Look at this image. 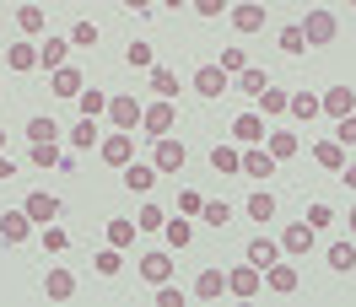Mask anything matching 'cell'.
<instances>
[{
  "mask_svg": "<svg viewBox=\"0 0 356 307\" xmlns=\"http://www.w3.org/2000/svg\"><path fill=\"white\" fill-rule=\"evenodd\" d=\"M243 210L254 221H270V216H275V194H270V189H254V194L243 199Z\"/></svg>",
  "mask_w": 356,
  "mask_h": 307,
  "instance_id": "cell-31",
  "label": "cell"
},
{
  "mask_svg": "<svg viewBox=\"0 0 356 307\" xmlns=\"http://www.w3.org/2000/svg\"><path fill=\"white\" fill-rule=\"evenodd\" d=\"M318 103H324V113H330V119H346V113H356V92H351V87H330Z\"/></svg>",
  "mask_w": 356,
  "mask_h": 307,
  "instance_id": "cell-22",
  "label": "cell"
},
{
  "mask_svg": "<svg viewBox=\"0 0 356 307\" xmlns=\"http://www.w3.org/2000/svg\"><path fill=\"white\" fill-rule=\"evenodd\" d=\"M330 269L351 275V269H356V242H330Z\"/></svg>",
  "mask_w": 356,
  "mask_h": 307,
  "instance_id": "cell-33",
  "label": "cell"
},
{
  "mask_svg": "<svg viewBox=\"0 0 356 307\" xmlns=\"http://www.w3.org/2000/svg\"><path fill=\"white\" fill-rule=\"evenodd\" d=\"M124 60H130L135 70H152V65H156V49H152V44H140V38H130V49H124Z\"/></svg>",
  "mask_w": 356,
  "mask_h": 307,
  "instance_id": "cell-37",
  "label": "cell"
},
{
  "mask_svg": "<svg viewBox=\"0 0 356 307\" xmlns=\"http://www.w3.org/2000/svg\"><path fill=\"white\" fill-rule=\"evenodd\" d=\"M135 226H140V232H162V226H168V216H162L156 205H140V216H135Z\"/></svg>",
  "mask_w": 356,
  "mask_h": 307,
  "instance_id": "cell-44",
  "label": "cell"
},
{
  "mask_svg": "<svg viewBox=\"0 0 356 307\" xmlns=\"http://www.w3.org/2000/svg\"><path fill=\"white\" fill-rule=\"evenodd\" d=\"M70 54V38H49V44H38V65L44 70H60Z\"/></svg>",
  "mask_w": 356,
  "mask_h": 307,
  "instance_id": "cell-27",
  "label": "cell"
},
{
  "mask_svg": "<svg viewBox=\"0 0 356 307\" xmlns=\"http://www.w3.org/2000/svg\"><path fill=\"white\" fill-rule=\"evenodd\" d=\"M92 140H97V119H76V130H70V146H81V151H87Z\"/></svg>",
  "mask_w": 356,
  "mask_h": 307,
  "instance_id": "cell-43",
  "label": "cell"
},
{
  "mask_svg": "<svg viewBox=\"0 0 356 307\" xmlns=\"http://www.w3.org/2000/svg\"><path fill=\"white\" fill-rule=\"evenodd\" d=\"M340 183H346V189H356V162H351V156H346V167H340Z\"/></svg>",
  "mask_w": 356,
  "mask_h": 307,
  "instance_id": "cell-53",
  "label": "cell"
},
{
  "mask_svg": "<svg viewBox=\"0 0 356 307\" xmlns=\"http://www.w3.org/2000/svg\"><path fill=\"white\" fill-rule=\"evenodd\" d=\"M286 113H297V119H302V124H313V119H318V113H324V103H318V97H313V92H291V103H286Z\"/></svg>",
  "mask_w": 356,
  "mask_h": 307,
  "instance_id": "cell-26",
  "label": "cell"
},
{
  "mask_svg": "<svg viewBox=\"0 0 356 307\" xmlns=\"http://www.w3.org/2000/svg\"><path fill=\"white\" fill-rule=\"evenodd\" d=\"M65 248H70V232L49 221V226H44V254H65Z\"/></svg>",
  "mask_w": 356,
  "mask_h": 307,
  "instance_id": "cell-42",
  "label": "cell"
},
{
  "mask_svg": "<svg viewBox=\"0 0 356 307\" xmlns=\"http://www.w3.org/2000/svg\"><path fill=\"white\" fill-rule=\"evenodd\" d=\"M44 291H49V302H65V297H76V275H70L65 264H49L44 269Z\"/></svg>",
  "mask_w": 356,
  "mask_h": 307,
  "instance_id": "cell-12",
  "label": "cell"
},
{
  "mask_svg": "<svg viewBox=\"0 0 356 307\" xmlns=\"http://www.w3.org/2000/svg\"><path fill=\"white\" fill-rule=\"evenodd\" d=\"M92 269H97V275H103V281H113V275H119V269H124V259H119V248H103V254H92Z\"/></svg>",
  "mask_w": 356,
  "mask_h": 307,
  "instance_id": "cell-32",
  "label": "cell"
},
{
  "mask_svg": "<svg viewBox=\"0 0 356 307\" xmlns=\"http://www.w3.org/2000/svg\"><path fill=\"white\" fill-rule=\"evenodd\" d=\"M6 65H11V70H38V44L17 38V44L6 49Z\"/></svg>",
  "mask_w": 356,
  "mask_h": 307,
  "instance_id": "cell-25",
  "label": "cell"
},
{
  "mask_svg": "<svg viewBox=\"0 0 356 307\" xmlns=\"http://www.w3.org/2000/svg\"><path fill=\"white\" fill-rule=\"evenodd\" d=\"M135 232H140V226H135V221H124V216H113V221H108V242H113V248H130Z\"/></svg>",
  "mask_w": 356,
  "mask_h": 307,
  "instance_id": "cell-36",
  "label": "cell"
},
{
  "mask_svg": "<svg viewBox=\"0 0 356 307\" xmlns=\"http://www.w3.org/2000/svg\"><path fill=\"white\" fill-rule=\"evenodd\" d=\"M140 108H146V103H135L130 92H113V97H108V119H113V130H135V124H140Z\"/></svg>",
  "mask_w": 356,
  "mask_h": 307,
  "instance_id": "cell-8",
  "label": "cell"
},
{
  "mask_svg": "<svg viewBox=\"0 0 356 307\" xmlns=\"http://www.w3.org/2000/svg\"><path fill=\"white\" fill-rule=\"evenodd\" d=\"M302 221H308L313 232H324V226H330V221H334V210H330V205H324V199H313V205H308V216H302Z\"/></svg>",
  "mask_w": 356,
  "mask_h": 307,
  "instance_id": "cell-45",
  "label": "cell"
},
{
  "mask_svg": "<svg viewBox=\"0 0 356 307\" xmlns=\"http://www.w3.org/2000/svg\"><path fill=\"white\" fill-rule=\"evenodd\" d=\"M22 210L33 216V226H49V221H60V194H49V189H33L22 199Z\"/></svg>",
  "mask_w": 356,
  "mask_h": 307,
  "instance_id": "cell-7",
  "label": "cell"
},
{
  "mask_svg": "<svg viewBox=\"0 0 356 307\" xmlns=\"http://www.w3.org/2000/svg\"><path fill=\"white\" fill-rule=\"evenodd\" d=\"M195 297H200V302H216V297H227V275L216 269V264H205L200 275H195Z\"/></svg>",
  "mask_w": 356,
  "mask_h": 307,
  "instance_id": "cell-17",
  "label": "cell"
},
{
  "mask_svg": "<svg viewBox=\"0 0 356 307\" xmlns=\"http://www.w3.org/2000/svg\"><path fill=\"white\" fill-rule=\"evenodd\" d=\"M351 232H356V205H351Z\"/></svg>",
  "mask_w": 356,
  "mask_h": 307,
  "instance_id": "cell-56",
  "label": "cell"
},
{
  "mask_svg": "<svg viewBox=\"0 0 356 307\" xmlns=\"http://www.w3.org/2000/svg\"><path fill=\"white\" fill-rule=\"evenodd\" d=\"M97 156L108 162V167H124V162H135V135L130 130H113L97 140Z\"/></svg>",
  "mask_w": 356,
  "mask_h": 307,
  "instance_id": "cell-5",
  "label": "cell"
},
{
  "mask_svg": "<svg viewBox=\"0 0 356 307\" xmlns=\"http://www.w3.org/2000/svg\"><path fill=\"white\" fill-rule=\"evenodd\" d=\"M156 307H184V285L162 281V285H156Z\"/></svg>",
  "mask_w": 356,
  "mask_h": 307,
  "instance_id": "cell-48",
  "label": "cell"
},
{
  "mask_svg": "<svg viewBox=\"0 0 356 307\" xmlns=\"http://www.w3.org/2000/svg\"><path fill=\"white\" fill-rule=\"evenodd\" d=\"M11 178H17V162H11V156L0 151V183H11Z\"/></svg>",
  "mask_w": 356,
  "mask_h": 307,
  "instance_id": "cell-52",
  "label": "cell"
},
{
  "mask_svg": "<svg viewBox=\"0 0 356 307\" xmlns=\"http://www.w3.org/2000/svg\"><path fill=\"white\" fill-rule=\"evenodd\" d=\"M189 11L195 17H222V11H232V0H189Z\"/></svg>",
  "mask_w": 356,
  "mask_h": 307,
  "instance_id": "cell-49",
  "label": "cell"
},
{
  "mask_svg": "<svg viewBox=\"0 0 356 307\" xmlns=\"http://www.w3.org/2000/svg\"><path fill=\"white\" fill-rule=\"evenodd\" d=\"M313 162H318V167H324V173H334L340 178V167H346V146H340V140H313Z\"/></svg>",
  "mask_w": 356,
  "mask_h": 307,
  "instance_id": "cell-14",
  "label": "cell"
},
{
  "mask_svg": "<svg viewBox=\"0 0 356 307\" xmlns=\"http://www.w3.org/2000/svg\"><path fill=\"white\" fill-rule=\"evenodd\" d=\"M243 178H275V156L265 146H243Z\"/></svg>",
  "mask_w": 356,
  "mask_h": 307,
  "instance_id": "cell-18",
  "label": "cell"
},
{
  "mask_svg": "<svg viewBox=\"0 0 356 307\" xmlns=\"http://www.w3.org/2000/svg\"><path fill=\"white\" fill-rule=\"evenodd\" d=\"M334 140H340L346 151L356 146V113H346V119H334Z\"/></svg>",
  "mask_w": 356,
  "mask_h": 307,
  "instance_id": "cell-47",
  "label": "cell"
},
{
  "mask_svg": "<svg viewBox=\"0 0 356 307\" xmlns=\"http://www.w3.org/2000/svg\"><path fill=\"white\" fill-rule=\"evenodd\" d=\"M222 70H227V76L248 70V54H243V49H222Z\"/></svg>",
  "mask_w": 356,
  "mask_h": 307,
  "instance_id": "cell-50",
  "label": "cell"
},
{
  "mask_svg": "<svg viewBox=\"0 0 356 307\" xmlns=\"http://www.w3.org/2000/svg\"><path fill=\"white\" fill-rule=\"evenodd\" d=\"M302 38H308V49H324V44H334L340 38V17H334L330 6H308V17H302Z\"/></svg>",
  "mask_w": 356,
  "mask_h": 307,
  "instance_id": "cell-1",
  "label": "cell"
},
{
  "mask_svg": "<svg viewBox=\"0 0 356 307\" xmlns=\"http://www.w3.org/2000/svg\"><path fill=\"white\" fill-rule=\"evenodd\" d=\"M0 151H6V130H0Z\"/></svg>",
  "mask_w": 356,
  "mask_h": 307,
  "instance_id": "cell-57",
  "label": "cell"
},
{
  "mask_svg": "<svg viewBox=\"0 0 356 307\" xmlns=\"http://www.w3.org/2000/svg\"><path fill=\"white\" fill-rule=\"evenodd\" d=\"M286 103H291V92H281V87H265V92H259V113H265V119H281Z\"/></svg>",
  "mask_w": 356,
  "mask_h": 307,
  "instance_id": "cell-30",
  "label": "cell"
},
{
  "mask_svg": "<svg viewBox=\"0 0 356 307\" xmlns=\"http://www.w3.org/2000/svg\"><path fill=\"white\" fill-rule=\"evenodd\" d=\"M152 92L156 97H178V76L168 65H152Z\"/></svg>",
  "mask_w": 356,
  "mask_h": 307,
  "instance_id": "cell-38",
  "label": "cell"
},
{
  "mask_svg": "<svg viewBox=\"0 0 356 307\" xmlns=\"http://www.w3.org/2000/svg\"><path fill=\"white\" fill-rule=\"evenodd\" d=\"M265 151L275 156V162H286V156H297V151H302V140H297L291 130H270V135H265Z\"/></svg>",
  "mask_w": 356,
  "mask_h": 307,
  "instance_id": "cell-24",
  "label": "cell"
},
{
  "mask_svg": "<svg viewBox=\"0 0 356 307\" xmlns=\"http://www.w3.org/2000/svg\"><path fill=\"white\" fill-rule=\"evenodd\" d=\"M0 238L6 242H27L33 238V216H27V210H6V216H0Z\"/></svg>",
  "mask_w": 356,
  "mask_h": 307,
  "instance_id": "cell-20",
  "label": "cell"
},
{
  "mask_svg": "<svg viewBox=\"0 0 356 307\" xmlns=\"http://www.w3.org/2000/svg\"><path fill=\"white\" fill-rule=\"evenodd\" d=\"M265 135H270L265 113H238V119H232V140H238V146H265Z\"/></svg>",
  "mask_w": 356,
  "mask_h": 307,
  "instance_id": "cell-6",
  "label": "cell"
},
{
  "mask_svg": "<svg viewBox=\"0 0 356 307\" xmlns=\"http://www.w3.org/2000/svg\"><path fill=\"white\" fill-rule=\"evenodd\" d=\"M124 11H152V0H124Z\"/></svg>",
  "mask_w": 356,
  "mask_h": 307,
  "instance_id": "cell-54",
  "label": "cell"
},
{
  "mask_svg": "<svg viewBox=\"0 0 356 307\" xmlns=\"http://www.w3.org/2000/svg\"><path fill=\"white\" fill-rule=\"evenodd\" d=\"M195 92H200V97H222V92H232V76H227L222 65H200L195 70Z\"/></svg>",
  "mask_w": 356,
  "mask_h": 307,
  "instance_id": "cell-11",
  "label": "cell"
},
{
  "mask_svg": "<svg viewBox=\"0 0 356 307\" xmlns=\"http://www.w3.org/2000/svg\"><path fill=\"white\" fill-rule=\"evenodd\" d=\"M351 6H356V0H351Z\"/></svg>",
  "mask_w": 356,
  "mask_h": 307,
  "instance_id": "cell-59",
  "label": "cell"
},
{
  "mask_svg": "<svg viewBox=\"0 0 356 307\" xmlns=\"http://www.w3.org/2000/svg\"><path fill=\"white\" fill-rule=\"evenodd\" d=\"M81 87H87V76H81L76 65H60V70H49V92H54V97H76Z\"/></svg>",
  "mask_w": 356,
  "mask_h": 307,
  "instance_id": "cell-15",
  "label": "cell"
},
{
  "mask_svg": "<svg viewBox=\"0 0 356 307\" xmlns=\"http://www.w3.org/2000/svg\"><path fill=\"white\" fill-rule=\"evenodd\" d=\"M200 216L211 221L216 232H222V226H232V205H227V199H205V205H200Z\"/></svg>",
  "mask_w": 356,
  "mask_h": 307,
  "instance_id": "cell-34",
  "label": "cell"
},
{
  "mask_svg": "<svg viewBox=\"0 0 356 307\" xmlns=\"http://www.w3.org/2000/svg\"><path fill=\"white\" fill-rule=\"evenodd\" d=\"M44 22H49L44 6H22V11H17V27H22V33H44Z\"/></svg>",
  "mask_w": 356,
  "mask_h": 307,
  "instance_id": "cell-39",
  "label": "cell"
},
{
  "mask_svg": "<svg viewBox=\"0 0 356 307\" xmlns=\"http://www.w3.org/2000/svg\"><path fill=\"white\" fill-rule=\"evenodd\" d=\"M270 87V76L259 65H248V70H238V92H248V97H259V92Z\"/></svg>",
  "mask_w": 356,
  "mask_h": 307,
  "instance_id": "cell-35",
  "label": "cell"
},
{
  "mask_svg": "<svg viewBox=\"0 0 356 307\" xmlns=\"http://www.w3.org/2000/svg\"><path fill=\"white\" fill-rule=\"evenodd\" d=\"M162 6H173V11H178V6H189V0H162Z\"/></svg>",
  "mask_w": 356,
  "mask_h": 307,
  "instance_id": "cell-55",
  "label": "cell"
},
{
  "mask_svg": "<svg viewBox=\"0 0 356 307\" xmlns=\"http://www.w3.org/2000/svg\"><path fill=\"white\" fill-rule=\"evenodd\" d=\"M173 124H178V113H173V97H156V103H146L140 108V130L152 135H173Z\"/></svg>",
  "mask_w": 356,
  "mask_h": 307,
  "instance_id": "cell-2",
  "label": "cell"
},
{
  "mask_svg": "<svg viewBox=\"0 0 356 307\" xmlns=\"http://www.w3.org/2000/svg\"><path fill=\"white\" fill-rule=\"evenodd\" d=\"M200 205L205 199L195 194V189H184V194H178V216H200Z\"/></svg>",
  "mask_w": 356,
  "mask_h": 307,
  "instance_id": "cell-51",
  "label": "cell"
},
{
  "mask_svg": "<svg viewBox=\"0 0 356 307\" xmlns=\"http://www.w3.org/2000/svg\"><path fill=\"white\" fill-rule=\"evenodd\" d=\"M259 285H265V269H254V264H238V269H227V297H238V302H248V297H259Z\"/></svg>",
  "mask_w": 356,
  "mask_h": 307,
  "instance_id": "cell-3",
  "label": "cell"
},
{
  "mask_svg": "<svg viewBox=\"0 0 356 307\" xmlns=\"http://www.w3.org/2000/svg\"><path fill=\"white\" fill-rule=\"evenodd\" d=\"M211 167H216L222 178H238V173H243V151L222 140V146H211Z\"/></svg>",
  "mask_w": 356,
  "mask_h": 307,
  "instance_id": "cell-19",
  "label": "cell"
},
{
  "mask_svg": "<svg viewBox=\"0 0 356 307\" xmlns=\"http://www.w3.org/2000/svg\"><path fill=\"white\" fill-rule=\"evenodd\" d=\"M313 238L318 232H313L308 221H291L286 232H281V254H313Z\"/></svg>",
  "mask_w": 356,
  "mask_h": 307,
  "instance_id": "cell-16",
  "label": "cell"
},
{
  "mask_svg": "<svg viewBox=\"0 0 356 307\" xmlns=\"http://www.w3.org/2000/svg\"><path fill=\"white\" fill-rule=\"evenodd\" d=\"M232 33H259L265 27V6H254V0H232Z\"/></svg>",
  "mask_w": 356,
  "mask_h": 307,
  "instance_id": "cell-10",
  "label": "cell"
},
{
  "mask_svg": "<svg viewBox=\"0 0 356 307\" xmlns=\"http://www.w3.org/2000/svg\"><path fill=\"white\" fill-rule=\"evenodd\" d=\"M76 108H81V119H97V113H108V92H97V87H81L76 92Z\"/></svg>",
  "mask_w": 356,
  "mask_h": 307,
  "instance_id": "cell-28",
  "label": "cell"
},
{
  "mask_svg": "<svg viewBox=\"0 0 356 307\" xmlns=\"http://www.w3.org/2000/svg\"><path fill=\"white\" fill-rule=\"evenodd\" d=\"M140 275H146V281H152V285L173 281V259H168L162 248H156V254H140Z\"/></svg>",
  "mask_w": 356,
  "mask_h": 307,
  "instance_id": "cell-23",
  "label": "cell"
},
{
  "mask_svg": "<svg viewBox=\"0 0 356 307\" xmlns=\"http://www.w3.org/2000/svg\"><path fill=\"white\" fill-rule=\"evenodd\" d=\"M265 285L275 291V297H291V291L302 285V275H297V264H281V259H275V264L265 269Z\"/></svg>",
  "mask_w": 356,
  "mask_h": 307,
  "instance_id": "cell-13",
  "label": "cell"
},
{
  "mask_svg": "<svg viewBox=\"0 0 356 307\" xmlns=\"http://www.w3.org/2000/svg\"><path fill=\"white\" fill-rule=\"evenodd\" d=\"M243 259L254 264V269H270V264L281 259V242H275V238H254V242L243 248Z\"/></svg>",
  "mask_w": 356,
  "mask_h": 307,
  "instance_id": "cell-21",
  "label": "cell"
},
{
  "mask_svg": "<svg viewBox=\"0 0 356 307\" xmlns=\"http://www.w3.org/2000/svg\"><path fill=\"white\" fill-rule=\"evenodd\" d=\"M156 178H162V173H156L152 162H124V167H119V183H124L130 194H152Z\"/></svg>",
  "mask_w": 356,
  "mask_h": 307,
  "instance_id": "cell-9",
  "label": "cell"
},
{
  "mask_svg": "<svg viewBox=\"0 0 356 307\" xmlns=\"http://www.w3.org/2000/svg\"><path fill=\"white\" fill-rule=\"evenodd\" d=\"M281 54H308V38H302V27H281Z\"/></svg>",
  "mask_w": 356,
  "mask_h": 307,
  "instance_id": "cell-40",
  "label": "cell"
},
{
  "mask_svg": "<svg viewBox=\"0 0 356 307\" xmlns=\"http://www.w3.org/2000/svg\"><path fill=\"white\" fill-rule=\"evenodd\" d=\"M27 140H60V124L38 113V119H27Z\"/></svg>",
  "mask_w": 356,
  "mask_h": 307,
  "instance_id": "cell-41",
  "label": "cell"
},
{
  "mask_svg": "<svg viewBox=\"0 0 356 307\" xmlns=\"http://www.w3.org/2000/svg\"><path fill=\"white\" fill-rule=\"evenodd\" d=\"M162 238H168V248H189L195 242V226L184 216H168V226H162Z\"/></svg>",
  "mask_w": 356,
  "mask_h": 307,
  "instance_id": "cell-29",
  "label": "cell"
},
{
  "mask_svg": "<svg viewBox=\"0 0 356 307\" xmlns=\"http://www.w3.org/2000/svg\"><path fill=\"white\" fill-rule=\"evenodd\" d=\"M313 6H324V0H313Z\"/></svg>",
  "mask_w": 356,
  "mask_h": 307,
  "instance_id": "cell-58",
  "label": "cell"
},
{
  "mask_svg": "<svg viewBox=\"0 0 356 307\" xmlns=\"http://www.w3.org/2000/svg\"><path fill=\"white\" fill-rule=\"evenodd\" d=\"M97 44V22H76L70 27V49H92Z\"/></svg>",
  "mask_w": 356,
  "mask_h": 307,
  "instance_id": "cell-46",
  "label": "cell"
},
{
  "mask_svg": "<svg viewBox=\"0 0 356 307\" xmlns=\"http://www.w3.org/2000/svg\"><path fill=\"white\" fill-rule=\"evenodd\" d=\"M184 162H189L184 140H173V135H156V146H152V167H156V173H184Z\"/></svg>",
  "mask_w": 356,
  "mask_h": 307,
  "instance_id": "cell-4",
  "label": "cell"
}]
</instances>
